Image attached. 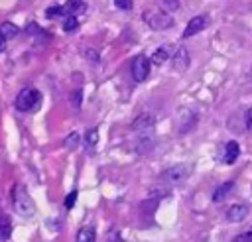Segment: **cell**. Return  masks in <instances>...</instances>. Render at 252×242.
<instances>
[{
  "label": "cell",
  "instance_id": "1",
  "mask_svg": "<svg viewBox=\"0 0 252 242\" xmlns=\"http://www.w3.org/2000/svg\"><path fill=\"white\" fill-rule=\"evenodd\" d=\"M12 205H14L16 212L22 214V216H32V214L35 212V203H33V199L30 197L28 189H26L24 185H20V183H16V185L12 187Z\"/></svg>",
  "mask_w": 252,
  "mask_h": 242
},
{
  "label": "cell",
  "instance_id": "2",
  "mask_svg": "<svg viewBox=\"0 0 252 242\" xmlns=\"http://www.w3.org/2000/svg\"><path fill=\"white\" fill-rule=\"evenodd\" d=\"M39 102H41V92L37 89H32V87L20 91L18 96H16V108L22 110V112L35 110L39 106Z\"/></svg>",
  "mask_w": 252,
  "mask_h": 242
},
{
  "label": "cell",
  "instance_id": "3",
  "mask_svg": "<svg viewBox=\"0 0 252 242\" xmlns=\"http://www.w3.org/2000/svg\"><path fill=\"white\" fill-rule=\"evenodd\" d=\"M144 18L154 30H167L173 26V18L167 12H154V14H146Z\"/></svg>",
  "mask_w": 252,
  "mask_h": 242
},
{
  "label": "cell",
  "instance_id": "4",
  "mask_svg": "<svg viewBox=\"0 0 252 242\" xmlns=\"http://www.w3.org/2000/svg\"><path fill=\"white\" fill-rule=\"evenodd\" d=\"M148 75H150V59L144 55H138L132 61V77H134V81L142 83L148 79Z\"/></svg>",
  "mask_w": 252,
  "mask_h": 242
},
{
  "label": "cell",
  "instance_id": "5",
  "mask_svg": "<svg viewBox=\"0 0 252 242\" xmlns=\"http://www.w3.org/2000/svg\"><path fill=\"white\" fill-rule=\"evenodd\" d=\"M250 212V207L244 205V203H236V205H230L226 211H224V218L228 222H242Z\"/></svg>",
  "mask_w": 252,
  "mask_h": 242
},
{
  "label": "cell",
  "instance_id": "6",
  "mask_svg": "<svg viewBox=\"0 0 252 242\" xmlns=\"http://www.w3.org/2000/svg\"><path fill=\"white\" fill-rule=\"evenodd\" d=\"M185 175H187L185 165H173L171 169H167V171L163 173V179H165V185L173 187V185H175V183H179Z\"/></svg>",
  "mask_w": 252,
  "mask_h": 242
},
{
  "label": "cell",
  "instance_id": "7",
  "mask_svg": "<svg viewBox=\"0 0 252 242\" xmlns=\"http://www.w3.org/2000/svg\"><path fill=\"white\" fill-rule=\"evenodd\" d=\"M205 26H207V18H205V16H195V18H191L189 24H187V28L183 30V37H191V35L203 31Z\"/></svg>",
  "mask_w": 252,
  "mask_h": 242
},
{
  "label": "cell",
  "instance_id": "8",
  "mask_svg": "<svg viewBox=\"0 0 252 242\" xmlns=\"http://www.w3.org/2000/svg\"><path fill=\"white\" fill-rule=\"evenodd\" d=\"M171 63H173V69H175V71H185V69L189 67V53H187V49H185V47H179V49L175 51Z\"/></svg>",
  "mask_w": 252,
  "mask_h": 242
},
{
  "label": "cell",
  "instance_id": "9",
  "mask_svg": "<svg viewBox=\"0 0 252 242\" xmlns=\"http://www.w3.org/2000/svg\"><path fill=\"white\" fill-rule=\"evenodd\" d=\"M232 189H234V183H232V181H226V183L219 185V187L213 191V203H222V201L232 193Z\"/></svg>",
  "mask_w": 252,
  "mask_h": 242
},
{
  "label": "cell",
  "instance_id": "10",
  "mask_svg": "<svg viewBox=\"0 0 252 242\" xmlns=\"http://www.w3.org/2000/svg\"><path fill=\"white\" fill-rule=\"evenodd\" d=\"M240 155V146L236 142H228L226 148H224V155H222V161L224 163H234Z\"/></svg>",
  "mask_w": 252,
  "mask_h": 242
},
{
  "label": "cell",
  "instance_id": "11",
  "mask_svg": "<svg viewBox=\"0 0 252 242\" xmlns=\"http://www.w3.org/2000/svg\"><path fill=\"white\" fill-rule=\"evenodd\" d=\"M154 126V118L150 116V114H142V116H138L136 120H134V124H132V128L134 130H150Z\"/></svg>",
  "mask_w": 252,
  "mask_h": 242
},
{
  "label": "cell",
  "instance_id": "12",
  "mask_svg": "<svg viewBox=\"0 0 252 242\" xmlns=\"http://www.w3.org/2000/svg\"><path fill=\"white\" fill-rule=\"evenodd\" d=\"M12 234V222L6 214H0V238L2 240H8Z\"/></svg>",
  "mask_w": 252,
  "mask_h": 242
},
{
  "label": "cell",
  "instance_id": "13",
  "mask_svg": "<svg viewBox=\"0 0 252 242\" xmlns=\"http://www.w3.org/2000/svg\"><path fill=\"white\" fill-rule=\"evenodd\" d=\"M77 242H94V228L93 226H83L77 232Z\"/></svg>",
  "mask_w": 252,
  "mask_h": 242
},
{
  "label": "cell",
  "instance_id": "14",
  "mask_svg": "<svg viewBox=\"0 0 252 242\" xmlns=\"http://www.w3.org/2000/svg\"><path fill=\"white\" fill-rule=\"evenodd\" d=\"M165 59H169V49H167L165 45H161V47H158V49L154 51L152 61H154L156 65H161V63H165Z\"/></svg>",
  "mask_w": 252,
  "mask_h": 242
},
{
  "label": "cell",
  "instance_id": "15",
  "mask_svg": "<svg viewBox=\"0 0 252 242\" xmlns=\"http://www.w3.org/2000/svg\"><path fill=\"white\" fill-rule=\"evenodd\" d=\"M156 4H158L163 12H167V14L179 10V0H156Z\"/></svg>",
  "mask_w": 252,
  "mask_h": 242
},
{
  "label": "cell",
  "instance_id": "16",
  "mask_svg": "<svg viewBox=\"0 0 252 242\" xmlns=\"http://www.w3.org/2000/svg\"><path fill=\"white\" fill-rule=\"evenodd\" d=\"M0 33H2L6 39H12V37L18 33V28H16L12 22H4V24L0 26Z\"/></svg>",
  "mask_w": 252,
  "mask_h": 242
},
{
  "label": "cell",
  "instance_id": "17",
  "mask_svg": "<svg viewBox=\"0 0 252 242\" xmlns=\"http://www.w3.org/2000/svg\"><path fill=\"white\" fill-rule=\"evenodd\" d=\"M69 100H71V106H73L75 110H79V108H81V102H83V91H81V89H75V91H71V94H69Z\"/></svg>",
  "mask_w": 252,
  "mask_h": 242
},
{
  "label": "cell",
  "instance_id": "18",
  "mask_svg": "<svg viewBox=\"0 0 252 242\" xmlns=\"http://www.w3.org/2000/svg\"><path fill=\"white\" fill-rule=\"evenodd\" d=\"M81 6H83V0H67V4L63 6V10H65V14L75 16V12H77Z\"/></svg>",
  "mask_w": 252,
  "mask_h": 242
},
{
  "label": "cell",
  "instance_id": "19",
  "mask_svg": "<svg viewBox=\"0 0 252 242\" xmlns=\"http://www.w3.org/2000/svg\"><path fill=\"white\" fill-rule=\"evenodd\" d=\"M63 14H65L63 6H49V8L45 10V16H47L49 20H53V18H59V16H63Z\"/></svg>",
  "mask_w": 252,
  "mask_h": 242
},
{
  "label": "cell",
  "instance_id": "20",
  "mask_svg": "<svg viewBox=\"0 0 252 242\" xmlns=\"http://www.w3.org/2000/svg\"><path fill=\"white\" fill-rule=\"evenodd\" d=\"M79 28V20L75 18V16H69L67 20H65V24H63V30L65 31H75Z\"/></svg>",
  "mask_w": 252,
  "mask_h": 242
},
{
  "label": "cell",
  "instance_id": "21",
  "mask_svg": "<svg viewBox=\"0 0 252 242\" xmlns=\"http://www.w3.org/2000/svg\"><path fill=\"white\" fill-rule=\"evenodd\" d=\"M77 144H79V134H77V132H71V134L65 138V148H67V150H73V148H77Z\"/></svg>",
  "mask_w": 252,
  "mask_h": 242
},
{
  "label": "cell",
  "instance_id": "22",
  "mask_svg": "<svg viewBox=\"0 0 252 242\" xmlns=\"http://www.w3.org/2000/svg\"><path fill=\"white\" fill-rule=\"evenodd\" d=\"M96 140H98V130H96V128L89 130V132H87V138H85V144H87V146H94Z\"/></svg>",
  "mask_w": 252,
  "mask_h": 242
},
{
  "label": "cell",
  "instance_id": "23",
  "mask_svg": "<svg viewBox=\"0 0 252 242\" xmlns=\"http://www.w3.org/2000/svg\"><path fill=\"white\" fill-rule=\"evenodd\" d=\"M114 4L118 10H124V12L132 10V0H114Z\"/></svg>",
  "mask_w": 252,
  "mask_h": 242
},
{
  "label": "cell",
  "instance_id": "24",
  "mask_svg": "<svg viewBox=\"0 0 252 242\" xmlns=\"http://www.w3.org/2000/svg\"><path fill=\"white\" fill-rule=\"evenodd\" d=\"M75 201H77V191H71V193L65 197V207H67V209H73V207H75Z\"/></svg>",
  "mask_w": 252,
  "mask_h": 242
},
{
  "label": "cell",
  "instance_id": "25",
  "mask_svg": "<svg viewBox=\"0 0 252 242\" xmlns=\"http://www.w3.org/2000/svg\"><path fill=\"white\" fill-rule=\"evenodd\" d=\"M244 126H246V128L252 132V106H250V108L244 112Z\"/></svg>",
  "mask_w": 252,
  "mask_h": 242
},
{
  "label": "cell",
  "instance_id": "26",
  "mask_svg": "<svg viewBox=\"0 0 252 242\" xmlns=\"http://www.w3.org/2000/svg\"><path fill=\"white\" fill-rule=\"evenodd\" d=\"M87 57H91V63H98V53L93 49H87Z\"/></svg>",
  "mask_w": 252,
  "mask_h": 242
},
{
  "label": "cell",
  "instance_id": "27",
  "mask_svg": "<svg viewBox=\"0 0 252 242\" xmlns=\"http://www.w3.org/2000/svg\"><path fill=\"white\" fill-rule=\"evenodd\" d=\"M236 242H252V228L248 232H244V236H240Z\"/></svg>",
  "mask_w": 252,
  "mask_h": 242
},
{
  "label": "cell",
  "instance_id": "28",
  "mask_svg": "<svg viewBox=\"0 0 252 242\" xmlns=\"http://www.w3.org/2000/svg\"><path fill=\"white\" fill-rule=\"evenodd\" d=\"M108 238H110V242H122V238H120V234H118L116 230H110Z\"/></svg>",
  "mask_w": 252,
  "mask_h": 242
},
{
  "label": "cell",
  "instance_id": "29",
  "mask_svg": "<svg viewBox=\"0 0 252 242\" xmlns=\"http://www.w3.org/2000/svg\"><path fill=\"white\" fill-rule=\"evenodd\" d=\"M6 41H8V39H6V37H4L2 33H0V53H2L4 49H6Z\"/></svg>",
  "mask_w": 252,
  "mask_h": 242
}]
</instances>
